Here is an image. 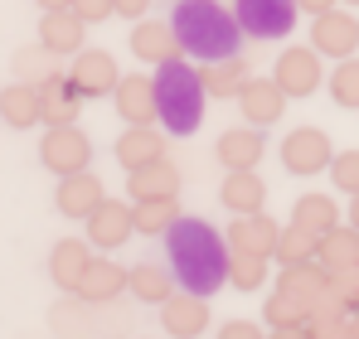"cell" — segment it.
<instances>
[{"label": "cell", "instance_id": "7a4b0ae2", "mask_svg": "<svg viewBox=\"0 0 359 339\" xmlns=\"http://www.w3.org/2000/svg\"><path fill=\"white\" fill-rule=\"evenodd\" d=\"M180 34V49L184 58H199V63H219V58L238 54V15L224 10V0H175V15H170Z\"/></svg>", "mask_w": 359, "mask_h": 339}, {"label": "cell", "instance_id": "60d3db41", "mask_svg": "<svg viewBox=\"0 0 359 339\" xmlns=\"http://www.w3.org/2000/svg\"><path fill=\"white\" fill-rule=\"evenodd\" d=\"M335 5H340V0H297V10H306L311 20H316V15H330Z\"/></svg>", "mask_w": 359, "mask_h": 339}, {"label": "cell", "instance_id": "52a82bcc", "mask_svg": "<svg viewBox=\"0 0 359 339\" xmlns=\"http://www.w3.org/2000/svg\"><path fill=\"white\" fill-rule=\"evenodd\" d=\"M335 160V146H330V136L320 131V126H297V131H287V141H282V170L287 174H320V170H330Z\"/></svg>", "mask_w": 359, "mask_h": 339}, {"label": "cell", "instance_id": "f546056e", "mask_svg": "<svg viewBox=\"0 0 359 339\" xmlns=\"http://www.w3.org/2000/svg\"><path fill=\"white\" fill-rule=\"evenodd\" d=\"M199 78H204V92L209 97H238L243 88H248V63H243V54L219 58V63H204Z\"/></svg>", "mask_w": 359, "mask_h": 339}, {"label": "cell", "instance_id": "44dd1931", "mask_svg": "<svg viewBox=\"0 0 359 339\" xmlns=\"http://www.w3.org/2000/svg\"><path fill=\"white\" fill-rule=\"evenodd\" d=\"M126 194H131V204H146V199H180V170L170 165V160L131 170V174H126Z\"/></svg>", "mask_w": 359, "mask_h": 339}, {"label": "cell", "instance_id": "7c38bea8", "mask_svg": "<svg viewBox=\"0 0 359 339\" xmlns=\"http://www.w3.org/2000/svg\"><path fill=\"white\" fill-rule=\"evenodd\" d=\"M131 54L141 58V63H151V68H165V63L184 58V49H180V34H175L170 20H136V29H131Z\"/></svg>", "mask_w": 359, "mask_h": 339}, {"label": "cell", "instance_id": "9a60e30c", "mask_svg": "<svg viewBox=\"0 0 359 339\" xmlns=\"http://www.w3.org/2000/svg\"><path fill=\"white\" fill-rule=\"evenodd\" d=\"M102 199H107V189H102V179H97L93 170L59 179V194H54V204H59L63 219H83V223L102 209Z\"/></svg>", "mask_w": 359, "mask_h": 339}, {"label": "cell", "instance_id": "8d00e7d4", "mask_svg": "<svg viewBox=\"0 0 359 339\" xmlns=\"http://www.w3.org/2000/svg\"><path fill=\"white\" fill-rule=\"evenodd\" d=\"M73 10H78L88 25H102L107 15H117V0H73Z\"/></svg>", "mask_w": 359, "mask_h": 339}, {"label": "cell", "instance_id": "ffe728a7", "mask_svg": "<svg viewBox=\"0 0 359 339\" xmlns=\"http://www.w3.org/2000/svg\"><path fill=\"white\" fill-rule=\"evenodd\" d=\"M39 102H44V121L49 126H73L78 112H83V92L73 88L68 73H49L39 83Z\"/></svg>", "mask_w": 359, "mask_h": 339}, {"label": "cell", "instance_id": "b9f144b4", "mask_svg": "<svg viewBox=\"0 0 359 339\" xmlns=\"http://www.w3.org/2000/svg\"><path fill=\"white\" fill-rule=\"evenodd\" d=\"M267 339H311V335H306V330H301V325H297V330H272V335H267Z\"/></svg>", "mask_w": 359, "mask_h": 339}, {"label": "cell", "instance_id": "bcb514c9", "mask_svg": "<svg viewBox=\"0 0 359 339\" xmlns=\"http://www.w3.org/2000/svg\"><path fill=\"white\" fill-rule=\"evenodd\" d=\"M345 5H359V0H345Z\"/></svg>", "mask_w": 359, "mask_h": 339}, {"label": "cell", "instance_id": "e575fe53", "mask_svg": "<svg viewBox=\"0 0 359 339\" xmlns=\"http://www.w3.org/2000/svg\"><path fill=\"white\" fill-rule=\"evenodd\" d=\"M229 282L238 286V291H262V282H267V257H243V252H233Z\"/></svg>", "mask_w": 359, "mask_h": 339}, {"label": "cell", "instance_id": "9c48e42d", "mask_svg": "<svg viewBox=\"0 0 359 339\" xmlns=\"http://www.w3.org/2000/svg\"><path fill=\"white\" fill-rule=\"evenodd\" d=\"M311 49L320 58H335V63H345V58H355L359 49V20L350 10H330V15H316V29H311Z\"/></svg>", "mask_w": 359, "mask_h": 339}, {"label": "cell", "instance_id": "1f68e13d", "mask_svg": "<svg viewBox=\"0 0 359 339\" xmlns=\"http://www.w3.org/2000/svg\"><path fill=\"white\" fill-rule=\"evenodd\" d=\"M131 219H136V233L161 237V233H170L184 214H180V199H146V204H131Z\"/></svg>", "mask_w": 359, "mask_h": 339}, {"label": "cell", "instance_id": "83f0119b", "mask_svg": "<svg viewBox=\"0 0 359 339\" xmlns=\"http://www.w3.org/2000/svg\"><path fill=\"white\" fill-rule=\"evenodd\" d=\"M126 291H131L136 300H146V305H165V300L175 296V272L161 267V262H136V267L126 272Z\"/></svg>", "mask_w": 359, "mask_h": 339}, {"label": "cell", "instance_id": "74e56055", "mask_svg": "<svg viewBox=\"0 0 359 339\" xmlns=\"http://www.w3.org/2000/svg\"><path fill=\"white\" fill-rule=\"evenodd\" d=\"M219 339H267V335H262L252 320H229V325L219 330Z\"/></svg>", "mask_w": 359, "mask_h": 339}, {"label": "cell", "instance_id": "4316f807", "mask_svg": "<svg viewBox=\"0 0 359 339\" xmlns=\"http://www.w3.org/2000/svg\"><path fill=\"white\" fill-rule=\"evenodd\" d=\"M121 291H126V272H121L117 262H107V257H93L88 272H83V282H78V296L88 305H107V300H117Z\"/></svg>", "mask_w": 359, "mask_h": 339}, {"label": "cell", "instance_id": "8fae6325", "mask_svg": "<svg viewBox=\"0 0 359 339\" xmlns=\"http://www.w3.org/2000/svg\"><path fill=\"white\" fill-rule=\"evenodd\" d=\"M161 330H165V339H199L209 330V296L175 291V296L161 305Z\"/></svg>", "mask_w": 359, "mask_h": 339}, {"label": "cell", "instance_id": "277c9868", "mask_svg": "<svg viewBox=\"0 0 359 339\" xmlns=\"http://www.w3.org/2000/svg\"><path fill=\"white\" fill-rule=\"evenodd\" d=\"M330 286V277L320 267H282L277 272V291L262 300V315L272 330H297L311 320V305L320 300V291Z\"/></svg>", "mask_w": 359, "mask_h": 339}, {"label": "cell", "instance_id": "2e32d148", "mask_svg": "<svg viewBox=\"0 0 359 339\" xmlns=\"http://www.w3.org/2000/svg\"><path fill=\"white\" fill-rule=\"evenodd\" d=\"M277 237H282V228L272 223L267 214H243V219L229 223V247L243 252V257H272Z\"/></svg>", "mask_w": 359, "mask_h": 339}, {"label": "cell", "instance_id": "ee69618b", "mask_svg": "<svg viewBox=\"0 0 359 339\" xmlns=\"http://www.w3.org/2000/svg\"><path fill=\"white\" fill-rule=\"evenodd\" d=\"M345 223H350V228H359V194L350 199V219H345Z\"/></svg>", "mask_w": 359, "mask_h": 339}, {"label": "cell", "instance_id": "cb8c5ba5", "mask_svg": "<svg viewBox=\"0 0 359 339\" xmlns=\"http://www.w3.org/2000/svg\"><path fill=\"white\" fill-rule=\"evenodd\" d=\"M156 160H165V141H161V131H156V126H126L121 141H117V165L131 174V170L156 165Z\"/></svg>", "mask_w": 359, "mask_h": 339}, {"label": "cell", "instance_id": "f6af8a7d", "mask_svg": "<svg viewBox=\"0 0 359 339\" xmlns=\"http://www.w3.org/2000/svg\"><path fill=\"white\" fill-rule=\"evenodd\" d=\"M350 335L359 339V310H355V315H350Z\"/></svg>", "mask_w": 359, "mask_h": 339}, {"label": "cell", "instance_id": "7402d4cb", "mask_svg": "<svg viewBox=\"0 0 359 339\" xmlns=\"http://www.w3.org/2000/svg\"><path fill=\"white\" fill-rule=\"evenodd\" d=\"M88 262H93V242H83V237H59L54 252H49V277H54L59 291H78Z\"/></svg>", "mask_w": 359, "mask_h": 339}, {"label": "cell", "instance_id": "f35d334b", "mask_svg": "<svg viewBox=\"0 0 359 339\" xmlns=\"http://www.w3.org/2000/svg\"><path fill=\"white\" fill-rule=\"evenodd\" d=\"M330 282L340 286V296L350 300V310H359V267H350L345 277H330Z\"/></svg>", "mask_w": 359, "mask_h": 339}, {"label": "cell", "instance_id": "6da1fadb", "mask_svg": "<svg viewBox=\"0 0 359 339\" xmlns=\"http://www.w3.org/2000/svg\"><path fill=\"white\" fill-rule=\"evenodd\" d=\"M165 247H170V272L184 291L194 296H214L219 286L229 282V262H233V247L204 223V219H180L165 233Z\"/></svg>", "mask_w": 359, "mask_h": 339}, {"label": "cell", "instance_id": "5b68a950", "mask_svg": "<svg viewBox=\"0 0 359 339\" xmlns=\"http://www.w3.org/2000/svg\"><path fill=\"white\" fill-rule=\"evenodd\" d=\"M238 29L248 39H287L297 29V0H233Z\"/></svg>", "mask_w": 359, "mask_h": 339}, {"label": "cell", "instance_id": "4fadbf2b", "mask_svg": "<svg viewBox=\"0 0 359 339\" xmlns=\"http://www.w3.org/2000/svg\"><path fill=\"white\" fill-rule=\"evenodd\" d=\"M68 78H73V88H78L83 97H112V92H117V83H121L117 58L107 54V49H83V54L73 58Z\"/></svg>", "mask_w": 359, "mask_h": 339}, {"label": "cell", "instance_id": "e0dca14e", "mask_svg": "<svg viewBox=\"0 0 359 339\" xmlns=\"http://www.w3.org/2000/svg\"><path fill=\"white\" fill-rule=\"evenodd\" d=\"M238 112L248 116V126H277V116L287 112V92L272 78H248V88L238 92Z\"/></svg>", "mask_w": 359, "mask_h": 339}, {"label": "cell", "instance_id": "f1b7e54d", "mask_svg": "<svg viewBox=\"0 0 359 339\" xmlns=\"http://www.w3.org/2000/svg\"><path fill=\"white\" fill-rule=\"evenodd\" d=\"M292 223L311 228L316 237L335 233V228H340V204H335V194H301L297 204H292Z\"/></svg>", "mask_w": 359, "mask_h": 339}, {"label": "cell", "instance_id": "ab89813d", "mask_svg": "<svg viewBox=\"0 0 359 339\" xmlns=\"http://www.w3.org/2000/svg\"><path fill=\"white\" fill-rule=\"evenodd\" d=\"M146 10H151V0H117V15L126 20H146Z\"/></svg>", "mask_w": 359, "mask_h": 339}, {"label": "cell", "instance_id": "7dc6e473", "mask_svg": "<svg viewBox=\"0 0 359 339\" xmlns=\"http://www.w3.org/2000/svg\"><path fill=\"white\" fill-rule=\"evenodd\" d=\"M146 339H156V335H146Z\"/></svg>", "mask_w": 359, "mask_h": 339}, {"label": "cell", "instance_id": "30bf717a", "mask_svg": "<svg viewBox=\"0 0 359 339\" xmlns=\"http://www.w3.org/2000/svg\"><path fill=\"white\" fill-rule=\"evenodd\" d=\"M112 102H117V112L126 126H151V121H161V97H156V78L151 73H126L117 83V92H112Z\"/></svg>", "mask_w": 359, "mask_h": 339}, {"label": "cell", "instance_id": "603a6c76", "mask_svg": "<svg viewBox=\"0 0 359 339\" xmlns=\"http://www.w3.org/2000/svg\"><path fill=\"white\" fill-rule=\"evenodd\" d=\"M219 160H224V170L233 174V170H257V160H262V151H267V141H262V131L257 126H233V131H224L219 136Z\"/></svg>", "mask_w": 359, "mask_h": 339}, {"label": "cell", "instance_id": "836d02e7", "mask_svg": "<svg viewBox=\"0 0 359 339\" xmlns=\"http://www.w3.org/2000/svg\"><path fill=\"white\" fill-rule=\"evenodd\" d=\"M330 97H335V107H359V58L335 63V73H330Z\"/></svg>", "mask_w": 359, "mask_h": 339}, {"label": "cell", "instance_id": "ac0fdd59", "mask_svg": "<svg viewBox=\"0 0 359 339\" xmlns=\"http://www.w3.org/2000/svg\"><path fill=\"white\" fill-rule=\"evenodd\" d=\"M131 233H136V219H131V204H121V199H102V209L88 219V242L102 252L121 247Z\"/></svg>", "mask_w": 359, "mask_h": 339}, {"label": "cell", "instance_id": "3957f363", "mask_svg": "<svg viewBox=\"0 0 359 339\" xmlns=\"http://www.w3.org/2000/svg\"><path fill=\"white\" fill-rule=\"evenodd\" d=\"M156 97H161V126L170 136H194L204 121V78L189 58H175L165 68H156Z\"/></svg>", "mask_w": 359, "mask_h": 339}, {"label": "cell", "instance_id": "ba28073f", "mask_svg": "<svg viewBox=\"0 0 359 339\" xmlns=\"http://www.w3.org/2000/svg\"><path fill=\"white\" fill-rule=\"evenodd\" d=\"M320 54L311 49V44H292V49H282L277 54V68H272V83L287 92V97H311L316 88H320Z\"/></svg>", "mask_w": 359, "mask_h": 339}, {"label": "cell", "instance_id": "8992f818", "mask_svg": "<svg viewBox=\"0 0 359 339\" xmlns=\"http://www.w3.org/2000/svg\"><path fill=\"white\" fill-rule=\"evenodd\" d=\"M39 160H44V170H54L59 179L83 174L88 160H93V141H88L83 126H49L44 141H39Z\"/></svg>", "mask_w": 359, "mask_h": 339}, {"label": "cell", "instance_id": "484cf974", "mask_svg": "<svg viewBox=\"0 0 359 339\" xmlns=\"http://www.w3.org/2000/svg\"><path fill=\"white\" fill-rule=\"evenodd\" d=\"M316 267L325 277H345L350 267H359V228L340 223L335 233L320 237V252H316Z\"/></svg>", "mask_w": 359, "mask_h": 339}, {"label": "cell", "instance_id": "d6986e66", "mask_svg": "<svg viewBox=\"0 0 359 339\" xmlns=\"http://www.w3.org/2000/svg\"><path fill=\"white\" fill-rule=\"evenodd\" d=\"M219 199H224V209H229L233 219H243V214H262V204H267V184H262L257 170H233V174H224Z\"/></svg>", "mask_w": 359, "mask_h": 339}, {"label": "cell", "instance_id": "7bdbcfd3", "mask_svg": "<svg viewBox=\"0 0 359 339\" xmlns=\"http://www.w3.org/2000/svg\"><path fill=\"white\" fill-rule=\"evenodd\" d=\"M39 10H73V0H39Z\"/></svg>", "mask_w": 359, "mask_h": 339}, {"label": "cell", "instance_id": "d590c367", "mask_svg": "<svg viewBox=\"0 0 359 339\" xmlns=\"http://www.w3.org/2000/svg\"><path fill=\"white\" fill-rule=\"evenodd\" d=\"M330 184L340 189V194H359V151H335V160H330Z\"/></svg>", "mask_w": 359, "mask_h": 339}, {"label": "cell", "instance_id": "4dcf8cb0", "mask_svg": "<svg viewBox=\"0 0 359 339\" xmlns=\"http://www.w3.org/2000/svg\"><path fill=\"white\" fill-rule=\"evenodd\" d=\"M316 252H320V237L301 223H282V237H277V262L282 267H316Z\"/></svg>", "mask_w": 359, "mask_h": 339}, {"label": "cell", "instance_id": "d6a6232c", "mask_svg": "<svg viewBox=\"0 0 359 339\" xmlns=\"http://www.w3.org/2000/svg\"><path fill=\"white\" fill-rule=\"evenodd\" d=\"M49 58H54V54H49L44 44H29V49H15V73H20V83H34V88H39V83H44L49 73H59V68H54Z\"/></svg>", "mask_w": 359, "mask_h": 339}, {"label": "cell", "instance_id": "5bb4252c", "mask_svg": "<svg viewBox=\"0 0 359 339\" xmlns=\"http://www.w3.org/2000/svg\"><path fill=\"white\" fill-rule=\"evenodd\" d=\"M83 34H88V20L78 10H44V20H39V44L54 58H78Z\"/></svg>", "mask_w": 359, "mask_h": 339}, {"label": "cell", "instance_id": "d4e9b609", "mask_svg": "<svg viewBox=\"0 0 359 339\" xmlns=\"http://www.w3.org/2000/svg\"><path fill=\"white\" fill-rule=\"evenodd\" d=\"M0 121L15 126V131H29L44 121V102H39V88L34 83H10L0 88Z\"/></svg>", "mask_w": 359, "mask_h": 339}]
</instances>
